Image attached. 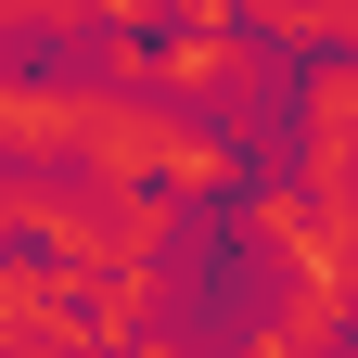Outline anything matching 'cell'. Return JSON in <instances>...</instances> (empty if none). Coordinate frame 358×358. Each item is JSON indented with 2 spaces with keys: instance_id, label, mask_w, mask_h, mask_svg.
Here are the masks:
<instances>
[{
  "instance_id": "obj_1",
  "label": "cell",
  "mask_w": 358,
  "mask_h": 358,
  "mask_svg": "<svg viewBox=\"0 0 358 358\" xmlns=\"http://www.w3.org/2000/svg\"><path fill=\"white\" fill-rule=\"evenodd\" d=\"M77 179H103V192H128V205H243L256 192V166H243L231 128H192L166 103H128V90H90Z\"/></svg>"
},
{
  "instance_id": "obj_2",
  "label": "cell",
  "mask_w": 358,
  "mask_h": 358,
  "mask_svg": "<svg viewBox=\"0 0 358 358\" xmlns=\"http://www.w3.org/2000/svg\"><path fill=\"white\" fill-rule=\"evenodd\" d=\"M77 115H90L77 77H26L0 52V166H77Z\"/></svg>"
},
{
  "instance_id": "obj_3",
  "label": "cell",
  "mask_w": 358,
  "mask_h": 358,
  "mask_svg": "<svg viewBox=\"0 0 358 358\" xmlns=\"http://www.w3.org/2000/svg\"><path fill=\"white\" fill-rule=\"evenodd\" d=\"M115 358H205V345H179V333H141V345H115Z\"/></svg>"
},
{
  "instance_id": "obj_4",
  "label": "cell",
  "mask_w": 358,
  "mask_h": 358,
  "mask_svg": "<svg viewBox=\"0 0 358 358\" xmlns=\"http://www.w3.org/2000/svg\"><path fill=\"white\" fill-rule=\"evenodd\" d=\"M333 52H345V64H358V0H333Z\"/></svg>"
}]
</instances>
